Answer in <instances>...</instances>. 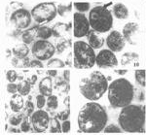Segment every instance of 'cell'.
Returning <instances> with one entry per match:
<instances>
[{"instance_id": "cell-1", "label": "cell", "mask_w": 146, "mask_h": 135, "mask_svg": "<svg viewBox=\"0 0 146 135\" xmlns=\"http://www.w3.org/2000/svg\"><path fill=\"white\" fill-rule=\"evenodd\" d=\"M105 109L96 102H89L82 107L78 115L79 128L84 133H100L107 124Z\"/></svg>"}, {"instance_id": "cell-2", "label": "cell", "mask_w": 146, "mask_h": 135, "mask_svg": "<svg viewBox=\"0 0 146 135\" xmlns=\"http://www.w3.org/2000/svg\"><path fill=\"white\" fill-rule=\"evenodd\" d=\"M121 128L129 133H144L145 109L144 106L129 104L121 110L118 118Z\"/></svg>"}, {"instance_id": "cell-3", "label": "cell", "mask_w": 146, "mask_h": 135, "mask_svg": "<svg viewBox=\"0 0 146 135\" xmlns=\"http://www.w3.org/2000/svg\"><path fill=\"white\" fill-rule=\"evenodd\" d=\"M133 96V85L125 78L114 80L108 86V100L114 108H123L129 105Z\"/></svg>"}, {"instance_id": "cell-4", "label": "cell", "mask_w": 146, "mask_h": 135, "mask_svg": "<svg viewBox=\"0 0 146 135\" xmlns=\"http://www.w3.org/2000/svg\"><path fill=\"white\" fill-rule=\"evenodd\" d=\"M108 81L100 71H94L80 82V92L85 98L91 101L100 99L108 89Z\"/></svg>"}, {"instance_id": "cell-5", "label": "cell", "mask_w": 146, "mask_h": 135, "mask_svg": "<svg viewBox=\"0 0 146 135\" xmlns=\"http://www.w3.org/2000/svg\"><path fill=\"white\" fill-rule=\"evenodd\" d=\"M96 54L95 49L84 41H76L73 44V64L77 69H89L96 64Z\"/></svg>"}, {"instance_id": "cell-6", "label": "cell", "mask_w": 146, "mask_h": 135, "mask_svg": "<svg viewBox=\"0 0 146 135\" xmlns=\"http://www.w3.org/2000/svg\"><path fill=\"white\" fill-rule=\"evenodd\" d=\"M89 22L92 29L96 32L105 33L113 25V16L109 9L104 6H96L89 12Z\"/></svg>"}, {"instance_id": "cell-7", "label": "cell", "mask_w": 146, "mask_h": 135, "mask_svg": "<svg viewBox=\"0 0 146 135\" xmlns=\"http://www.w3.org/2000/svg\"><path fill=\"white\" fill-rule=\"evenodd\" d=\"M58 8L53 2H42L31 10V16L35 22L48 23L56 17Z\"/></svg>"}, {"instance_id": "cell-8", "label": "cell", "mask_w": 146, "mask_h": 135, "mask_svg": "<svg viewBox=\"0 0 146 135\" xmlns=\"http://www.w3.org/2000/svg\"><path fill=\"white\" fill-rule=\"evenodd\" d=\"M31 53L40 60H49L56 53V47L48 40L39 39L34 42L31 47Z\"/></svg>"}, {"instance_id": "cell-9", "label": "cell", "mask_w": 146, "mask_h": 135, "mask_svg": "<svg viewBox=\"0 0 146 135\" xmlns=\"http://www.w3.org/2000/svg\"><path fill=\"white\" fill-rule=\"evenodd\" d=\"M31 12L23 8V5L14 9L10 16V22L19 30L27 29L29 27V25L31 24Z\"/></svg>"}, {"instance_id": "cell-10", "label": "cell", "mask_w": 146, "mask_h": 135, "mask_svg": "<svg viewBox=\"0 0 146 135\" xmlns=\"http://www.w3.org/2000/svg\"><path fill=\"white\" fill-rule=\"evenodd\" d=\"M90 22L84 13L76 12L73 15V35L76 38L87 36L90 31Z\"/></svg>"}, {"instance_id": "cell-11", "label": "cell", "mask_w": 146, "mask_h": 135, "mask_svg": "<svg viewBox=\"0 0 146 135\" xmlns=\"http://www.w3.org/2000/svg\"><path fill=\"white\" fill-rule=\"evenodd\" d=\"M50 116L47 111L39 110L35 111L30 117V122L32 124V128L37 133H43L48 130L49 124H50Z\"/></svg>"}, {"instance_id": "cell-12", "label": "cell", "mask_w": 146, "mask_h": 135, "mask_svg": "<svg viewBox=\"0 0 146 135\" xmlns=\"http://www.w3.org/2000/svg\"><path fill=\"white\" fill-rule=\"evenodd\" d=\"M96 64L100 68L115 67L118 65V60L114 54V52L109 49H104L96 54Z\"/></svg>"}, {"instance_id": "cell-13", "label": "cell", "mask_w": 146, "mask_h": 135, "mask_svg": "<svg viewBox=\"0 0 146 135\" xmlns=\"http://www.w3.org/2000/svg\"><path fill=\"white\" fill-rule=\"evenodd\" d=\"M106 45L108 49L111 50L114 53H119L125 48L126 39L124 35L118 30H112L109 32L106 38Z\"/></svg>"}, {"instance_id": "cell-14", "label": "cell", "mask_w": 146, "mask_h": 135, "mask_svg": "<svg viewBox=\"0 0 146 135\" xmlns=\"http://www.w3.org/2000/svg\"><path fill=\"white\" fill-rule=\"evenodd\" d=\"M102 33L96 32L94 29L89 31L87 34V39H88V43L93 47L94 49H100L102 48L103 44H104V37L102 36Z\"/></svg>"}, {"instance_id": "cell-15", "label": "cell", "mask_w": 146, "mask_h": 135, "mask_svg": "<svg viewBox=\"0 0 146 135\" xmlns=\"http://www.w3.org/2000/svg\"><path fill=\"white\" fill-rule=\"evenodd\" d=\"M139 30V25L136 22H128L126 23V25L123 28V35L126 39V41H128L131 44H135L133 41V37L137 33Z\"/></svg>"}, {"instance_id": "cell-16", "label": "cell", "mask_w": 146, "mask_h": 135, "mask_svg": "<svg viewBox=\"0 0 146 135\" xmlns=\"http://www.w3.org/2000/svg\"><path fill=\"white\" fill-rule=\"evenodd\" d=\"M39 93L43 94L45 96H50L53 94V80L50 76H46L45 78L40 81L38 85Z\"/></svg>"}, {"instance_id": "cell-17", "label": "cell", "mask_w": 146, "mask_h": 135, "mask_svg": "<svg viewBox=\"0 0 146 135\" xmlns=\"http://www.w3.org/2000/svg\"><path fill=\"white\" fill-rule=\"evenodd\" d=\"M10 108L13 112H20L22 111V109L25 107V100L23 98V95H21L20 93L13 94L10 99V102H9Z\"/></svg>"}, {"instance_id": "cell-18", "label": "cell", "mask_w": 146, "mask_h": 135, "mask_svg": "<svg viewBox=\"0 0 146 135\" xmlns=\"http://www.w3.org/2000/svg\"><path fill=\"white\" fill-rule=\"evenodd\" d=\"M12 53H13L14 56L21 58V60H23V58H27L28 54H29V48L25 43L19 44L17 46L14 47V49L12 50Z\"/></svg>"}, {"instance_id": "cell-19", "label": "cell", "mask_w": 146, "mask_h": 135, "mask_svg": "<svg viewBox=\"0 0 146 135\" xmlns=\"http://www.w3.org/2000/svg\"><path fill=\"white\" fill-rule=\"evenodd\" d=\"M113 14H114L115 18L119 19V20H125L129 17V10L124 4L117 3L113 7Z\"/></svg>"}, {"instance_id": "cell-20", "label": "cell", "mask_w": 146, "mask_h": 135, "mask_svg": "<svg viewBox=\"0 0 146 135\" xmlns=\"http://www.w3.org/2000/svg\"><path fill=\"white\" fill-rule=\"evenodd\" d=\"M37 38V27L30 28L28 30L23 32L22 34V41L23 43L29 45L31 43H34L35 39Z\"/></svg>"}, {"instance_id": "cell-21", "label": "cell", "mask_w": 146, "mask_h": 135, "mask_svg": "<svg viewBox=\"0 0 146 135\" xmlns=\"http://www.w3.org/2000/svg\"><path fill=\"white\" fill-rule=\"evenodd\" d=\"M52 29H53V36L58 38V37H62L64 33H66L68 31L69 25L65 24L63 22H58L54 25Z\"/></svg>"}, {"instance_id": "cell-22", "label": "cell", "mask_w": 146, "mask_h": 135, "mask_svg": "<svg viewBox=\"0 0 146 135\" xmlns=\"http://www.w3.org/2000/svg\"><path fill=\"white\" fill-rule=\"evenodd\" d=\"M55 89H58V91L60 92L67 93L70 89L69 83L65 81V80L63 79V77H56V81H55Z\"/></svg>"}, {"instance_id": "cell-23", "label": "cell", "mask_w": 146, "mask_h": 135, "mask_svg": "<svg viewBox=\"0 0 146 135\" xmlns=\"http://www.w3.org/2000/svg\"><path fill=\"white\" fill-rule=\"evenodd\" d=\"M53 36V29L49 26L37 27V39L47 40Z\"/></svg>"}, {"instance_id": "cell-24", "label": "cell", "mask_w": 146, "mask_h": 135, "mask_svg": "<svg viewBox=\"0 0 146 135\" xmlns=\"http://www.w3.org/2000/svg\"><path fill=\"white\" fill-rule=\"evenodd\" d=\"M23 119H25V115H23V112H21V111L20 112H14L10 117H9L8 122L12 126H17V125L22 124Z\"/></svg>"}, {"instance_id": "cell-25", "label": "cell", "mask_w": 146, "mask_h": 135, "mask_svg": "<svg viewBox=\"0 0 146 135\" xmlns=\"http://www.w3.org/2000/svg\"><path fill=\"white\" fill-rule=\"evenodd\" d=\"M31 91V85L27 80H22L18 84V92L23 96H27Z\"/></svg>"}, {"instance_id": "cell-26", "label": "cell", "mask_w": 146, "mask_h": 135, "mask_svg": "<svg viewBox=\"0 0 146 135\" xmlns=\"http://www.w3.org/2000/svg\"><path fill=\"white\" fill-rule=\"evenodd\" d=\"M48 131L50 133H60L62 131V126H60V122L58 118L53 117L50 120V124H49Z\"/></svg>"}, {"instance_id": "cell-27", "label": "cell", "mask_w": 146, "mask_h": 135, "mask_svg": "<svg viewBox=\"0 0 146 135\" xmlns=\"http://www.w3.org/2000/svg\"><path fill=\"white\" fill-rule=\"evenodd\" d=\"M65 66V63L60 58H53L48 60L47 67L48 68H63Z\"/></svg>"}, {"instance_id": "cell-28", "label": "cell", "mask_w": 146, "mask_h": 135, "mask_svg": "<svg viewBox=\"0 0 146 135\" xmlns=\"http://www.w3.org/2000/svg\"><path fill=\"white\" fill-rule=\"evenodd\" d=\"M135 81L138 85H140L142 87H145V70L139 69L136 70L135 73Z\"/></svg>"}, {"instance_id": "cell-29", "label": "cell", "mask_w": 146, "mask_h": 135, "mask_svg": "<svg viewBox=\"0 0 146 135\" xmlns=\"http://www.w3.org/2000/svg\"><path fill=\"white\" fill-rule=\"evenodd\" d=\"M46 105H47V107H48L49 110H56L58 106V97H56V95L52 94V95L48 96Z\"/></svg>"}, {"instance_id": "cell-30", "label": "cell", "mask_w": 146, "mask_h": 135, "mask_svg": "<svg viewBox=\"0 0 146 135\" xmlns=\"http://www.w3.org/2000/svg\"><path fill=\"white\" fill-rule=\"evenodd\" d=\"M73 6L75 7L77 11L80 12V13H85V12L90 10V3L88 2H74L73 3Z\"/></svg>"}, {"instance_id": "cell-31", "label": "cell", "mask_w": 146, "mask_h": 135, "mask_svg": "<svg viewBox=\"0 0 146 135\" xmlns=\"http://www.w3.org/2000/svg\"><path fill=\"white\" fill-rule=\"evenodd\" d=\"M71 9H72V4H69V5H58V14L62 17H65L68 13L71 12Z\"/></svg>"}, {"instance_id": "cell-32", "label": "cell", "mask_w": 146, "mask_h": 135, "mask_svg": "<svg viewBox=\"0 0 146 135\" xmlns=\"http://www.w3.org/2000/svg\"><path fill=\"white\" fill-rule=\"evenodd\" d=\"M138 58V56L136 54H129V53H127L124 54V56L122 58V64H128L129 62L131 61L135 60H137Z\"/></svg>"}, {"instance_id": "cell-33", "label": "cell", "mask_w": 146, "mask_h": 135, "mask_svg": "<svg viewBox=\"0 0 146 135\" xmlns=\"http://www.w3.org/2000/svg\"><path fill=\"white\" fill-rule=\"evenodd\" d=\"M103 131L104 133H122V128L115 124H109L104 127Z\"/></svg>"}, {"instance_id": "cell-34", "label": "cell", "mask_w": 146, "mask_h": 135, "mask_svg": "<svg viewBox=\"0 0 146 135\" xmlns=\"http://www.w3.org/2000/svg\"><path fill=\"white\" fill-rule=\"evenodd\" d=\"M35 99H36V107L38 109H42L46 105L47 99H46V96L43 95V94H41V93L37 94Z\"/></svg>"}, {"instance_id": "cell-35", "label": "cell", "mask_w": 146, "mask_h": 135, "mask_svg": "<svg viewBox=\"0 0 146 135\" xmlns=\"http://www.w3.org/2000/svg\"><path fill=\"white\" fill-rule=\"evenodd\" d=\"M6 79L9 83H15L16 80L19 79L18 73L16 72V70H8L6 73Z\"/></svg>"}, {"instance_id": "cell-36", "label": "cell", "mask_w": 146, "mask_h": 135, "mask_svg": "<svg viewBox=\"0 0 146 135\" xmlns=\"http://www.w3.org/2000/svg\"><path fill=\"white\" fill-rule=\"evenodd\" d=\"M31 122H29V120H28V117H25V119L21 124V131L28 132L31 128Z\"/></svg>"}, {"instance_id": "cell-37", "label": "cell", "mask_w": 146, "mask_h": 135, "mask_svg": "<svg viewBox=\"0 0 146 135\" xmlns=\"http://www.w3.org/2000/svg\"><path fill=\"white\" fill-rule=\"evenodd\" d=\"M34 109H35V106H34L33 102L28 99V100L27 101V103H25V111H27V117H31L32 114L35 112Z\"/></svg>"}, {"instance_id": "cell-38", "label": "cell", "mask_w": 146, "mask_h": 135, "mask_svg": "<svg viewBox=\"0 0 146 135\" xmlns=\"http://www.w3.org/2000/svg\"><path fill=\"white\" fill-rule=\"evenodd\" d=\"M68 47H69V45H68L67 43V41H65V40H62V41H60V42H58V45H56V52L58 53H63V52L66 50Z\"/></svg>"}, {"instance_id": "cell-39", "label": "cell", "mask_w": 146, "mask_h": 135, "mask_svg": "<svg viewBox=\"0 0 146 135\" xmlns=\"http://www.w3.org/2000/svg\"><path fill=\"white\" fill-rule=\"evenodd\" d=\"M6 89L9 93L11 94H15L18 92V84H15V83H9L6 86Z\"/></svg>"}, {"instance_id": "cell-40", "label": "cell", "mask_w": 146, "mask_h": 135, "mask_svg": "<svg viewBox=\"0 0 146 135\" xmlns=\"http://www.w3.org/2000/svg\"><path fill=\"white\" fill-rule=\"evenodd\" d=\"M69 113H70V111H69V109H65V110H63L60 113H58V120H66L69 119Z\"/></svg>"}, {"instance_id": "cell-41", "label": "cell", "mask_w": 146, "mask_h": 135, "mask_svg": "<svg viewBox=\"0 0 146 135\" xmlns=\"http://www.w3.org/2000/svg\"><path fill=\"white\" fill-rule=\"evenodd\" d=\"M42 60H38V58H35V60H30V67L31 68H44L43 63L41 62Z\"/></svg>"}, {"instance_id": "cell-42", "label": "cell", "mask_w": 146, "mask_h": 135, "mask_svg": "<svg viewBox=\"0 0 146 135\" xmlns=\"http://www.w3.org/2000/svg\"><path fill=\"white\" fill-rule=\"evenodd\" d=\"M62 133H68L70 131V122L69 120H63L62 124Z\"/></svg>"}, {"instance_id": "cell-43", "label": "cell", "mask_w": 146, "mask_h": 135, "mask_svg": "<svg viewBox=\"0 0 146 135\" xmlns=\"http://www.w3.org/2000/svg\"><path fill=\"white\" fill-rule=\"evenodd\" d=\"M12 65H14L15 67H23V60L16 58V56H14V58H12Z\"/></svg>"}, {"instance_id": "cell-44", "label": "cell", "mask_w": 146, "mask_h": 135, "mask_svg": "<svg viewBox=\"0 0 146 135\" xmlns=\"http://www.w3.org/2000/svg\"><path fill=\"white\" fill-rule=\"evenodd\" d=\"M47 73H48V76H50L52 78L56 77V75H58V71L55 70V68H50V70L47 71Z\"/></svg>"}, {"instance_id": "cell-45", "label": "cell", "mask_w": 146, "mask_h": 135, "mask_svg": "<svg viewBox=\"0 0 146 135\" xmlns=\"http://www.w3.org/2000/svg\"><path fill=\"white\" fill-rule=\"evenodd\" d=\"M27 81L30 83V85H31V86H34V85L36 84V81H37V76L36 75L30 76V78H28Z\"/></svg>"}, {"instance_id": "cell-46", "label": "cell", "mask_w": 146, "mask_h": 135, "mask_svg": "<svg viewBox=\"0 0 146 135\" xmlns=\"http://www.w3.org/2000/svg\"><path fill=\"white\" fill-rule=\"evenodd\" d=\"M62 77H63V79H64L65 81L69 83V81H70V71L69 70H64Z\"/></svg>"}, {"instance_id": "cell-47", "label": "cell", "mask_w": 146, "mask_h": 135, "mask_svg": "<svg viewBox=\"0 0 146 135\" xmlns=\"http://www.w3.org/2000/svg\"><path fill=\"white\" fill-rule=\"evenodd\" d=\"M69 100H70V97H69V95L66 96V97L64 98V105L66 106V107L69 109Z\"/></svg>"}, {"instance_id": "cell-48", "label": "cell", "mask_w": 146, "mask_h": 135, "mask_svg": "<svg viewBox=\"0 0 146 135\" xmlns=\"http://www.w3.org/2000/svg\"><path fill=\"white\" fill-rule=\"evenodd\" d=\"M116 72L118 73V74H120V75H125L127 72H128V70H124V71H122V70H116Z\"/></svg>"}, {"instance_id": "cell-49", "label": "cell", "mask_w": 146, "mask_h": 135, "mask_svg": "<svg viewBox=\"0 0 146 135\" xmlns=\"http://www.w3.org/2000/svg\"><path fill=\"white\" fill-rule=\"evenodd\" d=\"M10 131L14 132V133H19V131H20V130H18V129H16V128H11Z\"/></svg>"}]
</instances>
